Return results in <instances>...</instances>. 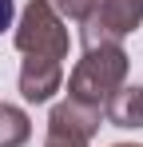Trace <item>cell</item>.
Wrapping results in <instances>:
<instances>
[{"instance_id":"2","label":"cell","mask_w":143,"mask_h":147,"mask_svg":"<svg viewBox=\"0 0 143 147\" xmlns=\"http://www.w3.org/2000/svg\"><path fill=\"white\" fill-rule=\"evenodd\" d=\"M16 48L24 56H40V60H56L64 64L72 48V36L64 28V16L48 4V0H28L16 24Z\"/></svg>"},{"instance_id":"10","label":"cell","mask_w":143,"mask_h":147,"mask_svg":"<svg viewBox=\"0 0 143 147\" xmlns=\"http://www.w3.org/2000/svg\"><path fill=\"white\" fill-rule=\"evenodd\" d=\"M115 147H139V143H115Z\"/></svg>"},{"instance_id":"4","label":"cell","mask_w":143,"mask_h":147,"mask_svg":"<svg viewBox=\"0 0 143 147\" xmlns=\"http://www.w3.org/2000/svg\"><path fill=\"white\" fill-rule=\"evenodd\" d=\"M103 107H84V103H56L48 115V139L44 143H92V135L99 131Z\"/></svg>"},{"instance_id":"8","label":"cell","mask_w":143,"mask_h":147,"mask_svg":"<svg viewBox=\"0 0 143 147\" xmlns=\"http://www.w3.org/2000/svg\"><path fill=\"white\" fill-rule=\"evenodd\" d=\"M48 4H52L60 16H68V20H80V24H84V20L92 16L95 8H99V0H48Z\"/></svg>"},{"instance_id":"7","label":"cell","mask_w":143,"mask_h":147,"mask_svg":"<svg viewBox=\"0 0 143 147\" xmlns=\"http://www.w3.org/2000/svg\"><path fill=\"white\" fill-rule=\"evenodd\" d=\"M32 135V119L16 103H0V147H24Z\"/></svg>"},{"instance_id":"9","label":"cell","mask_w":143,"mask_h":147,"mask_svg":"<svg viewBox=\"0 0 143 147\" xmlns=\"http://www.w3.org/2000/svg\"><path fill=\"white\" fill-rule=\"evenodd\" d=\"M12 12H16V4H12V0H0V32L12 28Z\"/></svg>"},{"instance_id":"3","label":"cell","mask_w":143,"mask_h":147,"mask_svg":"<svg viewBox=\"0 0 143 147\" xmlns=\"http://www.w3.org/2000/svg\"><path fill=\"white\" fill-rule=\"evenodd\" d=\"M139 24H143V0H99V8L84 20V48L119 44Z\"/></svg>"},{"instance_id":"1","label":"cell","mask_w":143,"mask_h":147,"mask_svg":"<svg viewBox=\"0 0 143 147\" xmlns=\"http://www.w3.org/2000/svg\"><path fill=\"white\" fill-rule=\"evenodd\" d=\"M127 80V52L119 44H92L68 76V99L84 107H103Z\"/></svg>"},{"instance_id":"6","label":"cell","mask_w":143,"mask_h":147,"mask_svg":"<svg viewBox=\"0 0 143 147\" xmlns=\"http://www.w3.org/2000/svg\"><path fill=\"white\" fill-rule=\"evenodd\" d=\"M103 115L115 123V127H143V88L123 84L115 96L103 103Z\"/></svg>"},{"instance_id":"5","label":"cell","mask_w":143,"mask_h":147,"mask_svg":"<svg viewBox=\"0 0 143 147\" xmlns=\"http://www.w3.org/2000/svg\"><path fill=\"white\" fill-rule=\"evenodd\" d=\"M64 84V64L40 60V56H24L20 64V96L28 103H48Z\"/></svg>"}]
</instances>
